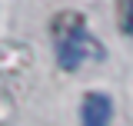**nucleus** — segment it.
Instances as JSON below:
<instances>
[{
  "label": "nucleus",
  "instance_id": "nucleus-3",
  "mask_svg": "<svg viewBox=\"0 0 133 126\" xmlns=\"http://www.w3.org/2000/svg\"><path fill=\"white\" fill-rule=\"evenodd\" d=\"M116 23L127 37H133V0H116Z\"/></svg>",
  "mask_w": 133,
  "mask_h": 126
},
{
  "label": "nucleus",
  "instance_id": "nucleus-2",
  "mask_svg": "<svg viewBox=\"0 0 133 126\" xmlns=\"http://www.w3.org/2000/svg\"><path fill=\"white\" fill-rule=\"evenodd\" d=\"M80 120L83 126H110L113 123V100L103 90H90L80 103Z\"/></svg>",
  "mask_w": 133,
  "mask_h": 126
},
{
  "label": "nucleus",
  "instance_id": "nucleus-1",
  "mask_svg": "<svg viewBox=\"0 0 133 126\" xmlns=\"http://www.w3.org/2000/svg\"><path fill=\"white\" fill-rule=\"evenodd\" d=\"M50 30H53V53H57V63H60V70H66V73L80 70L87 60H100V57H103L97 37L90 33L87 20H83L77 10L57 13Z\"/></svg>",
  "mask_w": 133,
  "mask_h": 126
}]
</instances>
